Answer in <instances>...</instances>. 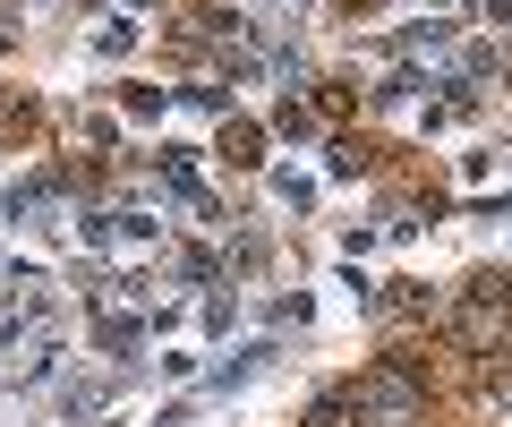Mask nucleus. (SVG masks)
Masks as SVG:
<instances>
[{
  "label": "nucleus",
  "instance_id": "f257e3e1",
  "mask_svg": "<svg viewBox=\"0 0 512 427\" xmlns=\"http://www.w3.org/2000/svg\"><path fill=\"white\" fill-rule=\"evenodd\" d=\"M504 316H512V282H470V299H461V316H453V334L470 342V351H487V342L504 334Z\"/></svg>",
  "mask_w": 512,
  "mask_h": 427
}]
</instances>
